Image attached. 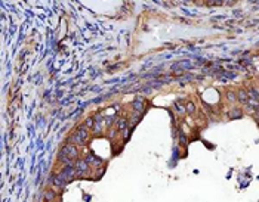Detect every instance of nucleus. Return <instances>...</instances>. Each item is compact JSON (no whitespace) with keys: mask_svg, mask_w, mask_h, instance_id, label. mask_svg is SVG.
<instances>
[{"mask_svg":"<svg viewBox=\"0 0 259 202\" xmlns=\"http://www.w3.org/2000/svg\"><path fill=\"white\" fill-rule=\"evenodd\" d=\"M86 139H87V133H86V130H84V127H82L74 136H73V142L76 143V145H83L84 142H86Z\"/></svg>","mask_w":259,"mask_h":202,"instance_id":"obj_1","label":"nucleus"},{"mask_svg":"<svg viewBox=\"0 0 259 202\" xmlns=\"http://www.w3.org/2000/svg\"><path fill=\"white\" fill-rule=\"evenodd\" d=\"M240 102H243V103H247L249 102V99H247V93H246V90H238V97H237Z\"/></svg>","mask_w":259,"mask_h":202,"instance_id":"obj_2","label":"nucleus"},{"mask_svg":"<svg viewBox=\"0 0 259 202\" xmlns=\"http://www.w3.org/2000/svg\"><path fill=\"white\" fill-rule=\"evenodd\" d=\"M87 170V164L84 161H79L77 162V174H82V171H86Z\"/></svg>","mask_w":259,"mask_h":202,"instance_id":"obj_3","label":"nucleus"},{"mask_svg":"<svg viewBox=\"0 0 259 202\" xmlns=\"http://www.w3.org/2000/svg\"><path fill=\"white\" fill-rule=\"evenodd\" d=\"M227 100H228V102H235V100H237V96H235L232 91H228V93H227Z\"/></svg>","mask_w":259,"mask_h":202,"instance_id":"obj_4","label":"nucleus"},{"mask_svg":"<svg viewBox=\"0 0 259 202\" xmlns=\"http://www.w3.org/2000/svg\"><path fill=\"white\" fill-rule=\"evenodd\" d=\"M185 109H187V112H188V114H194V111H196V108H194V105H193L191 102H188V103H187Z\"/></svg>","mask_w":259,"mask_h":202,"instance_id":"obj_5","label":"nucleus"},{"mask_svg":"<svg viewBox=\"0 0 259 202\" xmlns=\"http://www.w3.org/2000/svg\"><path fill=\"white\" fill-rule=\"evenodd\" d=\"M229 117H231V118H234V117H241V111H240V109H232V111L229 112Z\"/></svg>","mask_w":259,"mask_h":202,"instance_id":"obj_6","label":"nucleus"},{"mask_svg":"<svg viewBox=\"0 0 259 202\" xmlns=\"http://www.w3.org/2000/svg\"><path fill=\"white\" fill-rule=\"evenodd\" d=\"M86 126H87V127H93V120H92V118H87Z\"/></svg>","mask_w":259,"mask_h":202,"instance_id":"obj_7","label":"nucleus"}]
</instances>
